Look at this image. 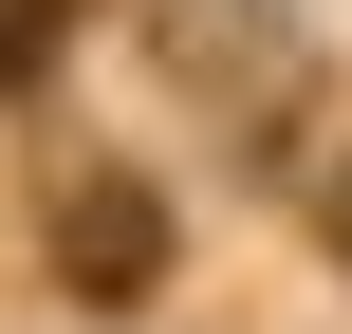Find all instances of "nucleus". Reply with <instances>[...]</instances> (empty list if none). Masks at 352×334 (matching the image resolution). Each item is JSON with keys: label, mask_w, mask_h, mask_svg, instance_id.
<instances>
[{"label": "nucleus", "mask_w": 352, "mask_h": 334, "mask_svg": "<svg viewBox=\"0 0 352 334\" xmlns=\"http://www.w3.org/2000/svg\"><path fill=\"white\" fill-rule=\"evenodd\" d=\"M37 260H56L74 316L167 298V186H148V167H74V186H37Z\"/></svg>", "instance_id": "f257e3e1"}, {"label": "nucleus", "mask_w": 352, "mask_h": 334, "mask_svg": "<svg viewBox=\"0 0 352 334\" xmlns=\"http://www.w3.org/2000/svg\"><path fill=\"white\" fill-rule=\"evenodd\" d=\"M297 223H316V260H334V279H352V149H334V167H316V186H297Z\"/></svg>", "instance_id": "7ed1b4c3"}, {"label": "nucleus", "mask_w": 352, "mask_h": 334, "mask_svg": "<svg viewBox=\"0 0 352 334\" xmlns=\"http://www.w3.org/2000/svg\"><path fill=\"white\" fill-rule=\"evenodd\" d=\"M93 19H111V0H0V93H56Z\"/></svg>", "instance_id": "f03ea898"}]
</instances>
